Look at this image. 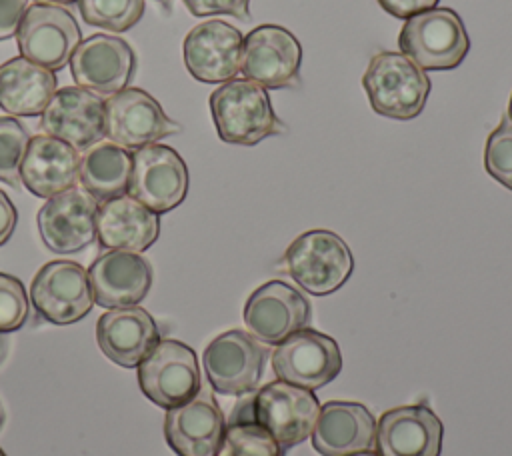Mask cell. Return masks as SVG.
<instances>
[{
  "label": "cell",
  "mask_w": 512,
  "mask_h": 456,
  "mask_svg": "<svg viewBox=\"0 0 512 456\" xmlns=\"http://www.w3.org/2000/svg\"><path fill=\"white\" fill-rule=\"evenodd\" d=\"M16 222H18L16 206L12 204L8 194L0 190V246L10 240V236L16 228Z\"/></svg>",
  "instance_id": "obj_36"
},
{
  "label": "cell",
  "mask_w": 512,
  "mask_h": 456,
  "mask_svg": "<svg viewBox=\"0 0 512 456\" xmlns=\"http://www.w3.org/2000/svg\"><path fill=\"white\" fill-rule=\"evenodd\" d=\"M158 340L160 332L154 318L140 306L108 308L96 324L100 350L122 368H138Z\"/></svg>",
  "instance_id": "obj_23"
},
{
  "label": "cell",
  "mask_w": 512,
  "mask_h": 456,
  "mask_svg": "<svg viewBox=\"0 0 512 456\" xmlns=\"http://www.w3.org/2000/svg\"><path fill=\"white\" fill-rule=\"evenodd\" d=\"M384 12H388L394 18L408 20L414 14L426 12L436 8L440 0H376Z\"/></svg>",
  "instance_id": "obj_35"
},
{
  "label": "cell",
  "mask_w": 512,
  "mask_h": 456,
  "mask_svg": "<svg viewBox=\"0 0 512 456\" xmlns=\"http://www.w3.org/2000/svg\"><path fill=\"white\" fill-rule=\"evenodd\" d=\"M192 16L230 14L238 20H250V0H182Z\"/></svg>",
  "instance_id": "obj_33"
},
{
  "label": "cell",
  "mask_w": 512,
  "mask_h": 456,
  "mask_svg": "<svg viewBox=\"0 0 512 456\" xmlns=\"http://www.w3.org/2000/svg\"><path fill=\"white\" fill-rule=\"evenodd\" d=\"M28 312L30 302L24 284L16 276L0 272V334L22 328Z\"/></svg>",
  "instance_id": "obj_32"
},
{
  "label": "cell",
  "mask_w": 512,
  "mask_h": 456,
  "mask_svg": "<svg viewBox=\"0 0 512 456\" xmlns=\"http://www.w3.org/2000/svg\"><path fill=\"white\" fill-rule=\"evenodd\" d=\"M160 234V214L146 208L130 194L110 198L98 206L96 236L108 250L144 252Z\"/></svg>",
  "instance_id": "obj_24"
},
{
  "label": "cell",
  "mask_w": 512,
  "mask_h": 456,
  "mask_svg": "<svg viewBox=\"0 0 512 456\" xmlns=\"http://www.w3.org/2000/svg\"><path fill=\"white\" fill-rule=\"evenodd\" d=\"M40 128L78 152L88 150L106 136V102L86 88L64 86L44 108Z\"/></svg>",
  "instance_id": "obj_15"
},
{
  "label": "cell",
  "mask_w": 512,
  "mask_h": 456,
  "mask_svg": "<svg viewBox=\"0 0 512 456\" xmlns=\"http://www.w3.org/2000/svg\"><path fill=\"white\" fill-rule=\"evenodd\" d=\"M160 2H162V0H160Z\"/></svg>",
  "instance_id": "obj_42"
},
{
  "label": "cell",
  "mask_w": 512,
  "mask_h": 456,
  "mask_svg": "<svg viewBox=\"0 0 512 456\" xmlns=\"http://www.w3.org/2000/svg\"><path fill=\"white\" fill-rule=\"evenodd\" d=\"M208 104L216 134L226 144L254 146L286 130L266 88L248 78L224 82L210 94Z\"/></svg>",
  "instance_id": "obj_1"
},
{
  "label": "cell",
  "mask_w": 512,
  "mask_h": 456,
  "mask_svg": "<svg viewBox=\"0 0 512 456\" xmlns=\"http://www.w3.org/2000/svg\"><path fill=\"white\" fill-rule=\"evenodd\" d=\"M442 420L426 404L386 410L376 424L378 456H440Z\"/></svg>",
  "instance_id": "obj_20"
},
{
  "label": "cell",
  "mask_w": 512,
  "mask_h": 456,
  "mask_svg": "<svg viewBox=\"0 0 512 456\" xmlns=\"http://www.w3.org/2000/svg\"><path fill=\"white\" fill-rule=\"evenodd\" d=\"M128 194L156 214L180 206L188 194V168L166 144H148L132 154Z\"/></svg>",
  "instance_id": "obj_11"
},
{
  "label": "cell",
  "mask_w": 512,
  "mask_h": 456,
  "mask_svg": "<svg viewBox=\"0 0 512 456\" xmlns=\"http://www.w3.org/2000/svg\"><path fill=\"white\" fill-rule=\"evenodd\" d=\"M268 348L250 332L228 330L216 336L202 354L204 372L212 390L226 396H244L258 388Z\"/></svg>",
  "instance_id": "obj_7"
},
{
  "label": "cell",
  "mask_w": 512,
  "mask_h": 456,
  "mask_svg": "<svg viewBox=\"0 0 512 456\" xmlns=\"http://www.w3.org/2000/svg\"><path fill=\"white\" fill-rule=\"evenodd\" d=\"M22 58L52 72L70 64L80 44V26L64 6L32 4L16 32Z\"/></svg>",
  "instance_id": "obj_12"
},
{
  "label": "cell",
  "mask_w": 512,
  "mask_h": 456,
  "mask_svg": "<svg viewBox=\"0 0 512 456\" xmlns=\"http://www.w3.org/2000/svg\"><path fill=\"white\" fill-rule=\"evenodd\" d=\"M284 452L264 426L234 406L216 456H284Z\"/></svg>",
  "instance_id": "obj_28"
},
{
  "label": "cell",
  "mask_w": 512,
  "mask_h": 456,
  "mask_svg": "<svg viewBox=\"0 0 512 456\" xmlns=\"http://www.w3.org/2000/svg\"><path fill=\"white\" fill-rule=\"evenodd\" d=\"M30 142L26 126L12 118L0 116V180L20 188V166Z\"/></svg>",
  "instance_id": "obj_30"
},
{
  "label": "cell",
  "mask_w": 512,
  "mask_h": 456,
  "mask_svg": "<svg viewBox=\"0 0 512 456\" xmlns=\"http://www.w3.org/2000/svg\"><path fill=\"white\" fill-rule=\"evenodd\" d=\"M138 386L150 402L164 410L188 402L202 386L194 350L180 340H158L138 364Z\"/></svg>",
  "instance_id": "obj_6"
},
{
  "label": "cell",
  "mask_w": 512,
  "mask_h": 456,
  "mask_svg": "<svg viewBox=\"0 0 512 456\" xmlns=\"http://www.w3.org/2000/svg\"><path fill=\"white\" fill-rule=\"evenodd\" d=\"M180 130V124L142 88H124L106 100V136L126 150L156 144Z\"/></svg>",
  "instance_id": "obj_13"
},
{
  "label": "cell",
  "mask_w": 512,
  "mask_h": 456,
  "mask_svg": "<svg viewBox=\"0 0 512 456\" xmlns=\"http://www.w3.org/2000/svg\"><path fill=\"white\" fill-rule=\"evenodd\" d=\"M136 70V54L118 36L92 34L82 40L72 58L70 72L80 88L112 96L124 90Z\"/></svg>",
  "instance_id": "obj_17"
},
{
  "label": "cell",
  "mask_w": 512,
  "mask_h": 456,
  "mask_svg": "<svg viewBox=\"0 0 512 456\" xmlns=\"http://www.w3.org/2000/svg\"><path fill=\"white\" fill-rule=\"evenodd\" d=\"M94 302L104 308L136 306L152 286V266L138 252L108 250L88 268Z\"/></svg>",
  "instance_id": "obj_21"
},
{
  "label": "cell",
  "mask_w": 512,
  "mask_h": 456,
  "mask_svg": "<svg viewBox=\"0 0 512 456\" xmlns=\"http://www.w3.org/2000/svg\"><path fill=\"white\" fill-rule=\"evenodd\" d=\"M82 20L90 26L126 32L144 14V0H78Z\"/></svg>",
  "instance_id": "obj_29"
},
{
  "label": "cell",
  "mask_w": 512,
  "mask_h": 456,
  "mask_svg": "<svg viewBox=\"0 0 512 456\" xmlns=\"http://www.w3.org/2000/svg\"><path fill=\"white\" fill-rule=\"evenodd\" d=\"M352 456H378V454L370 450V452H358V454H352Z\"/></svg>",
  "instance_id": "obj_38"
},
{
  "label": "cell",
  "mask_w": 512,
  "mask_h": 456,
  "mask_svg": "<svg viewBox=\"0 0 512 456\" xmlns=\"http://www.w3.org/2000/svg\"><path fill=\"white\" fill-rule=\"evenodd\" d=\"M36 312L50 324H74L94 306L88 270L74 260L46 262L30 284Z\"/></svg>",
  "instance_id": "obj_9"
},
{
  "label": "cell",
  "mask_w": 512,
  "mask_h": 456,
  "mask_svg": "<svg viewBox=\"0 0 512 456\" xmlns=\"http://www.w3.org/2000/svg\"><path fill=\"white\" fill-rule=\"evenodd\" d=\"M362 88L376 114L392 120H412L426 106L430 78L406 54L382 50L370 58Z\"/></svg>",
  "instance_id": "obj_2"
},
{
  "label": "cell",
  "mask_w": 512,
  "mask_h": 456,
  "mask_svg": "<svg viewBox=\"0 0 512 456\" xmlns=\"http://www.w3.org/2000/svg\"><path fill=\"white\" fill-rule=\"evenodd\" d=\"M98 202L84 188H68L38 210V232L54 254H74L88 248L96 238Z\"/></svg>",
  "instance_id": "obj_16"
},
{
  "label": "cell",
  "mask_w": 512,
  "mask_h": 456,
  "mask_svg": "<svg viewBox=\"0 0 512 456\" xmlns=\"http://www.w3.org/2000/svg\"><path fill=\"white\" fill-rule=\"evenodd\" d=\"M80 152L48 134L32 136L20 166V180L38 198H52L78 180Z\"/></svg>",
  "instance_id": "obj_25"
},
{
  "label": "cell",
  "mask_w": 512,
  "mask_h": 456,
  "mask_svg": "<svg viewBox=\"0 0 512 456\" xmlns=\"http://www.w3.org/2000/svg\"><path fill=\"white\" fill-rule=\"evenodd\" d=\"M400 52L426 70H454L470 50V38L460 14L452 8H432L410 16L398 34Z\"/></svg>",
  "instance_id": "obj_5"
},
{
  "label": "cell",
  "mask_w": 512,
  "mask_h": 456,
  "mask_svg": "<svg viewBox=\"0 0 512 456\" xmlns=\"http://www.w3.org/2000/svg\"><path fill=\"white\" fill-rule=\"evenodd\" d=\"M236 408L264 426L284 450L310 438L320 412L312 390L284 380L268 382L260 390L240 396Z\"/></svg>",
  "instance_id": "obj_3"
},
{
  "label": "cell",
  "mask_w": 512,
  "mask_h": 456,
  "mask_svg": "<svg viewBox=\"0 0 512 456\" xmlns=\"http://www.w3.org/2000/svg\"><path fill=\"white\" fill-rule=\"evenodd\" d=\"M310 318L308 298L284 280L258 286L244 304V324L262 344H280L290 334L306 328Z\"/></svg>",
  "instance_id": "obj_14"
},
{
  "label": "cell",
  "mask_w": 512,
  "mask_h": 456,
  "mask_svg": "<svg viewBox=\"0 0 512 456\" xmlns=\"http://www.w3.org/2000/svg\"><path fill=\"white\" fill-rule=\"evenodd\" d=\"M302 46L284 26L260 24L242 40V74L268 90L296 88L300 84Z\"/></svg>",
  "instance_id": "obj_8"
},
{
  "label": "cell",
  "mask_w": 512,
  "mask_h": 456,
  "mask_svg": "<svg viewBox=\"0 0 512 456\" xmlns=\"http://www.w3.org/2000/svg\"><path fill=\"white\" fill-rule=\"evenodd\" d=\"M312 448L320 456H352L374 450L376 420L360 402L330 400L320 406L310 432Z\"/></svg>",
  "instance_id": "obj_22"
},
{
  "label": "cell",
  "mask_w": 512,
  "mask_h": 456,
  "mask_svg": "<svg viewBox=\"0 0 512 456\" xmlns=\"http://www.w3.org/2000/svg\"><path fill=\"white\" fill-rule=\"evenodd\" d=\"M226 420L208 384L184 404L166 410L164 438L178 456H216Z\"/></svg>",
  "instance_id": "obj_18"
},
{
  "label": "cell",
  "mask_w": 512,
  "mask_h": 456,
  "mask_svg": "<svg viewBox=\"0 0 512 456\" xmlns=\"http://www.w3.org/2000/svg\"><path fill=\"white\" fill-rule=\"evenodd\" d=\"M28 10V0H0V40L12 38Z\"/></svg>",
  "instance_id": "obj_34"
},
{
  "label": "cell",
  "mask_w": 512,
  "mask_h": 456,
  "mask_svg": "<svg viewBox=\"0 0 512 456\" xmlns=\"http://www.w3.org/2000/svg\"><path fill=\"white\" fill-rule=\"evenodd\" d=\"M272 370L278 380L314 392L340 374L342 354L334 338L306 326L276 344Z\"/></svg>",
  "instance_id": "obj_10"
},
{
  "label": "cell",
  "mask_w": 512,
  "mask_h": 456,
  "mask_svg": "<svg viewBox=\"0 0 512 456\" xmlns=\"http://www.w3.org/2000/svg\"><path fill=\"white\" fill-rule=\"evenodd\" d=\"M38 4H50V6H68V4H74L78 0H36Z\"/></svg>",
  "instance_id": "obj_37"
},
{
  "label": "cell",
  "mask_w": 512,
  "mask_h": 456,
  "mask_svg": "<svg viewBox=\"0 0 512 456\" xmlns=\"http://www.w3.org/2000/svg\"><path fill=\"white\" fill-rule=\"evenodd\" d=\"M242 40V32L224 20L200 22L184 38V66L204 84L234 80L240 72Z\"/></svg>",
  "instance_id": "obj_19"
},
{
  "label": "cell",
  "mask_w": 512,
  "mask_h": 456,
  "mask_svg": "<svg viewBox=\"0 0 512 456\" xmlns=\"http://www.w3.org/2000/svg\"><path fill=\"white\" fill-rule=\"evenodd\" d=\"M282 266L308 294L328 296L352 276L354 256L336 232L316 228L292 240L284 252Z\"/></svg>",
  "instance_id": "obj_4"
},
{
  "label": "cell",
  "mask_w": 512,
  "mask_h": 456,
  "mask_svg": "<svg viewBox=\"0 0 512 456\" xmlns=\"http://www.w3.org/2000/svg\"><path fill=\"white\" fill-rule=\"evenodd\" d=\"M0 456H6V454H4V450H2V448H0Z\"/></svg>",
  "instance_id": "obj_41"
},
{
  "label": "cell",
  "mask_w": 512,
  "mask_h": 456,
  "mask_svg": "<svg viewBox=\"0 0 512 456\" xmlns=\"http://www.w3.org/2000/svg\"><path fill=\"white\" fill-rule=\"evenodd\" d=\"M56 92L52 70L22 56L0 66V108L12 116H38Z\"/></svg>",
  "instance_id": "obj_26"
},
{
  "label": "cell",
  "mask_w": 512,
  "mask_h": 456,
  "mask_svg": "<svg viewBox=\"0 0 512 456\" xmlns=\"http://www.w3.org/2000/svg\"><path fill=\"white\" fill-rule=\"evenodd\" d=\"M484 168L496 182L512 190V118L508 114H502L486 138Z\"/></svg>",
  "instance_id": "obj_31"
},
{
  "label": "cell",
  "mask_w": 512,
  "mask_h": 456,
  "mask_svg": "<svg viewBox=\"0 0 512 456\" xmlns=\"http://www.w3.org/2000/svg\"><path fill=\"white\" fill-rule=\"evenodd\" d=\"M2 422H4V412H2V406H0V428H2Z\"/></svg>",
  "instance_id": "obj_40"
},
{
  "label": "cell",
  "mask_w": 512,
  "mask_h": 456,
  "mask_svg": "<svg viewBox=\"0 0 512 456\" xmlns=\"http://www.w3.org/2000/svg\"><path fill=\"white\" fill-rule=\"evenodd\" d=\"M506 114L512 118V94H510V102H508V112Z\"/></svg>",
  "instance_id": "obj_39"
},
{
  "label": "cell",
  "mask_w": 512,
  "mask_h": 456,
  "mask_svg": "<svg viewBox=\"0 0 512 456\" xmlns=\"http://www.w3.org/2000/svg\"><path fill=\"white\" fill-rule=\"evenodd\" d=\"M132 154L114 142H96L80 158L78 178L82 188L96 200L106 202L128 190Z\"/></svg>",
  "instance_id": "obj_27"
}]
</instances>
